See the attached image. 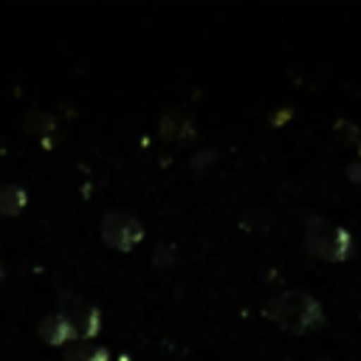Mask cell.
Listing matches in <instances>:
<instances>
[{
	"label": "cell",
	"instance_id": "4",
	"mask_svg": "<svg viewBox=\"0 0 361 361\" xmlns=\"http://www.w3.org/2000/svg\"><path fill=\"white\" fill-rule=\"evenodd\" d=\"M59 313L68 319V324L73 327L76 338H90V336H96V330H99V310L90 307L87 302L73 299V296H62V310H59Z\"/></svg>",
	"mask_w": 361,
	"mask_h": 361
},
{
	"label": "cell",
	"instance_id": "2",
	"mask_svg": "<svg viewBox=\"0 0 361 361\" xmlns=\"http://www.w3.org/2000/svg\"><path fill=\"white\" fill-rule=\"evenodd\" d=\"M305 245L319 259L341 262L353 248V237L344 228H338L327 220H310V226L305 231Z\"/></svg>",
	"mask_w": 361,
	"mask_h": 361
},
{
	"label": "cell",
	"instance_id": "9",
	"mask_svg": "<svg viewBox=\"0 0 361 361\" xmlns=\"http://www.w3.org/2000/svg\"><path fill=\"white\" fill-rule=\"evenodd\" d=\"M0 274H3V268H0Z\"/></svg>",
	"mask_w": 361,
	"mask_h": 361
},
{
	"label": "cell",
	"instance_id": "6",
	"mask_svg": "<svg viewBox=\"0 0 361 361\" xmlns=\"http://www.w3.org/2000/svg\"><path fill=\"white\" fill-rule=\"evenodd\" d=\"M161 133H164V138H172V141H192V135H195V127H192V121H189V116H178V113H169L164 121H161Z\"/></svg>",
	"mask_w": 361,
	"mask_h": 361
},
{
	"label": "cell",
	"instance_id": "7",
	"mask_svg": "<svg viewBox=\"0 0 361 361\" xmlns=\"http://www.w3.org/2000/svg\"><path fill=\"white\" fill-rule=\"evenodd\" d=\"M25 206V192L20 186H0V214H17Z\"/></svg>",
	"mask_w": 361,
	"mask_h": 361
},
{
	"label": "cell",
	"instance_id": "1",
	"mask_svg": "<svg viewBox=\"0 0 361 361\" xmlns=\"http://www.w3.org/2000/svg\"><path fill=\"white\" fill-rule=\"evenodd\" d=\"M265 313H268V319L274 324H279L288 333H307V330H313V327H319L324 322L322 305L313 296H307L305 290L276 293L265 305Z\"/></svg>",
	"mask_w": 361,
	"mask_h": 361
},
{
	"label": "cell",
	"instance_id": "8",
	"mask_svg": "<svg viewBox=\"0 0 361 361\" xmlns=\"http://www.w3.org/2000/svg\"><path fill=\"white\" fill-rule=\"evenodd\" d=\"M65 361H107V350H102V347H73V350H68Z\"/></svg>",
	"mask_w": 361,
	"mask_h": 361
},
{
	"label": "cell",
	"instance_id": "3",
	"mask_svg": "<svg viewBox=\"0 0 361 361\" xmlns=\"http://www.w3.org/2000/svg\"><path fill=\"white\" fill-rule=\"evenodd\" d=\"M144 237V228L135 217L124 214V212H110L102 220V240L118 251H130L138 240Z\"/></svg>",
	"mask_w": 361,
	"mask_h": 361
},
{
	"label": "cell",
	"instance_id": "5",
	"mask_svg": "<svg viewBox=\"0 0 361 361\" xmlns=\"http://www.w3.org/2000/svg\"><path fill=\"white\" fill-rule=\"evenodd\" d=\"M39 336L48 341V344H68V341H76V333L73 327L68 324V319L62 313H48L42 322H39Z\"/></svg>",
	"mask_w": 361,
	"mask_h": 361
}]
</instances>
